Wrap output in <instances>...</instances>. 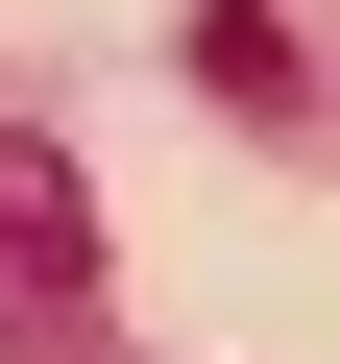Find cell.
<instances>
[{
  "label": "cell",
  "instance_id": "1",
  "mask_svg": "<svg viewBox=\"0 0 340 364\" xmlns=\"http://www.w3.org/2000/svg\"><path fill=\"white\" fill-rule=\"evenodd\" d=\"M0 340H25V364L97 340V195H73L49 122H0Z\"/></svg>",
  "mask_w": 340,
  "mask_h": 364
}]
</instances>
